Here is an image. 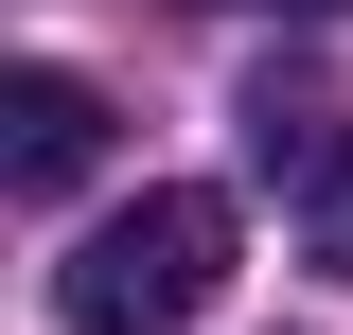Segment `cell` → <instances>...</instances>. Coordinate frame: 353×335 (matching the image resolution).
Wrapping results in <instances>:
<instances>
[{
  "mask_svg": "<svg viewBox=\"0 0 353 335\" xmlns=\"http://www.w3.org/2000/svg\"><path fill=\"white\" fill-rule=\"evenodd\" d=\"M212 300H230V194H194V176L124 194L71 265H53V318L71 335H194Z\"/></svg>",
  "mask_w": 353,
  "mask_h": 335,
  "instance_id": "6da1fadb",
  "label": "cell"
},
{
  "mask_svg": "<svg viewBox=\"0 0 353 335\" xmlns=\"http://www.w3.org/2000/svg\"><path fill=\"white\" fill-rule=\"evenodd\" d=\"M106 159V88L88 71H0V194H71V176Z\"/></svg>",
  "mask_w": 353,
  "mask_h": 335,
  "instance_id": "7a4b0ae2",
  "label": "cell"
},
{
  "mask_svg": "<svg viewBox=\"0 0 353 335\" xmlns=\"http://www.w3.org/2000/svg\"><path fill=\"white\" fill-rule=\"evenodd\" d=\"M230 124H248V176H265V194H301V212L353 176V124L318 106V71H248V106H230Z\"/></svg>",
  "mask_w": 353,
  "mask_h": 335,
  "instance_id": "3957f363",
  "label": "cell"
},
{
  "mask_svg": "<svg viewBox=\"0 0 353 335\" xmlns=\"http://www.w3.org/2000/svg\"><path fill=\"white\" fill-rule=\"evenodd\" d=\"M301 230H318V265H336V283H353V176H336V194L301 212Z\"/></svg>",
  "mask_w": 353,
  "mask_h": 335,
  "instance_id": "277c9868",
  "label": "cell"
},
{
  "mask_svg": "<svg viewBox=\"0 0 353 335\" xmlns=\"http://www.w3.org/2000/svg\"><path fill=\"white\" fill-rule=\"evenodd\" d=\"M283 18H353V0H283Z\"/></svg>",
  "mask_w": 353,
  "mask_h": 335,
  "instance_id": "5b68a950",
  "label": "cell"
}]
</instances>
